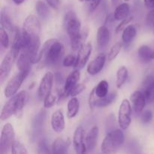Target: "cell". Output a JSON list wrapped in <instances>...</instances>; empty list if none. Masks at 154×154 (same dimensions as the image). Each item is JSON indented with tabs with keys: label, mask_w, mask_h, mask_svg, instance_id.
Returning a JSON list of instances; mask_svg holds the SVG:
<instances>
[{
	"label": "cell",
	"mask_w": 154,
	"mask_h": 154,
	"mask_svg": "<svg viewBox=\"0 0 154 154\" xmlns=\"http://www.w3.org/2000/svg\"><path fill=\"white\" fill-rule=\"evenodd\" d=\"M64 26L70 38L73 51H79L84 45L88 36V29L81 30V23L76 14L72 11L67 12L64 17Z\"/></svg>",
	"instance_id": "obj_1"
},
{
	"label": "cell",
	"mask_w": 154,
	"mask_h": 154,
	"mask_svg": "<svg viewBox=\"0 0 154 154\" xmlns=\"http://www.w3.org/2000/svg\"><path fill=\"white\" fill-rule=\"evenodd\" d=\"M41 54L42 56L41 62L43 66H55L61 61L64 56V45L57 39H49L42 46Z\"/></svg>",
	"instance_id": "obj_2"
},
{
	"label": "cell",
	"mask_w": 154,
	"mask_h": 154,
	"mask_svg": "<svg viewBox=\"0 0 154 154\" xmlns=\"http://www.w3.org/2000/svg\"><path fill=\"white\" fill-rule=\"evenodd\" d=\"M29 93L25 90L19 92L13 97L9 98L8 101L3 106L0 119L5 121L14 115H18L22 112L29 101Z\"/></svg>",
	"instance_id": "obj_3"
},
{
	"label": "cell",
	"mask_w": 154,
	"mask_h": 154,
	"mask_svg": "<svg viewBox=\"0 0 154 154\" xmlns=\"http://www.w3.org/2000/svg\"><path fill=\"white\" fill-rule=\"evenodd\" d=\"M125 135L122 129H115L108 132L101 144V150L103 154H116L123 146Z\"/></svg>",
	"instance_id": "obj_4"
},
{
	"label": "cell",
	"mask_w": 154,
	"mask_h": 154,
	"mask_svg": "<svg viewBox=\"0 0 154 154\" xmlns=\"http://www.w3.org/2000/svg\"><path fill=\"white\" fill-rule=\"evenodd\" d=\"M20 51L18 50L11 48L10 51L5 56L0 65V82L2 84L8 78L14 63L17 61V59L20 55Z\"/></svg>",
	"instance_id": "obj_5"
},
{
	"label": "cell",
	"mask_w": 154,
	"mask_h": 154,
	"mask_svg": "<svg viewBox=\"0 0 154 154\" xmlns=\"http://www.w3.org/2000/svg\"><path fill=\"white\" fill-rule=\"evenodd\" d=\"M15 132L14 126L7 123L3 126L0 137V154H8L15 140Z\"/></svg>",
	"instance_id": "obj_6"
},
{
	"label": "cell",
	"mask_w": 154,
	"mask_h": 154,
	"mask_svg": "<svg viewBox=\"0 0 154 154\" xmlns=\"http://www.w3.org/2000/svg\"><path fill=\"white\" fill-rule=\"evenodd\" d=\"M132 123V106L128 99H123L118 111V124L122 130H126Z\"/></svg>",
	"instance_id": "obj_7"
},
{
	"label": "cell",
	"mask_w": 154,
	"mask_h": 154,
	"mask_svg": "<svg viewBox=\"0 0 154 154\" xmlns=\"http://www.w3.org/2000/svg\"><path fill=\"white\" fill-rule=\"evenodd\" d=\"M28 75L29 73L27 72H20L19 73L16 74L13 78H11V80L8 82L5 87V96L7 98H11L15 96L17 93L18 90H20Z\"/></svg>",
	"instance_id": "obj_8"
},
{
	"label": "cell",
	"mask_w": 154,
	"mask_h": 154,
	"mask_svg": "<svg viewBox=\"0 0 154 154\" xmlns=\"http://www.w3.org/2000/svg\"><path fill=\"white\" fill-rule=\"evenodd\" d=\"M42 26L38 18L35 15L30 14L26 17L23 25L22 31L30 37H40Z\"/></svg>",
	"instance_id": "obj_9"
},
{
	"label": "cell",
	"mask_w": 154,
	"mask_h": 154,
	"mask_svg": "<svg viewBox=\"0 0 154 154\" xmlns=\"http://www.w3.org/2000/svg\"><path fill=\"white\" fill-rule=\"evenodd\" d=\"M54 75L51 72H48L42 77L38 89V97L41 101L45 100V98L51 93L54 84Z\"/></svg>",
	"instance_id": "obj_10"
},
{
	"label": "cell",
	"mask_w": 154,
	"mask_h": 154,
	"mask_svg": "<svg viewBox=\"0 0 154 154\" xmlns=\"http://www.w3.org/2000/svg\"><path fill=\"white\" fill-rule=\"evenodd\" d=\"M85 137V131L84 128L82 126L77 127L73 135V146L76 154L88 153Z\"/></svg>",
	"instance_id": "obj_11"
},
{
	"label": "cell",
	"mask_w": 154,
	"mask_h": 154,
	"mask_svg": "<svg viewBox=\"0 0 154 154\" xmlns=\"http://www.w3.org/2000/svg\"><path fill=\"white\" fill-rule=\"evenodd\" d=\"M80 78H81V73H80V71L78 70V69H75L73 72H72L68 75L66 81H65L64 88H63V93L59 94L60 98H66L68 96H69L70 93L73 90L74 87L77 84H78V82L80 81Z\"/></svg>",
	"instance_id": "obj_12"
},
{
	"label": "cell",
	"mask_w": 154,
	"mask_h": 154,
	"mask_svg": "<svg viewBox=\"0 0 154 154\" xmlns=\"http://www.w3.org/2000/svg\"><path fill=\"white\" fill-rule=\"evenodd\" d=\"M92 50H93V48H92L91 43L88 42V43L85 44L78 51V54L76 56V63L74 66L75 69L80 70L86 66L90 55H91Z\"/></svg>",
	"instance_id": "obj_13"
},
{
	"label": "cell",
	"mask_w": 154,
	"mask_h": 154,
	"mask_svg": "<svg viewBox=\"0 0 154 154\" xmlns=\"http://www.w3.org/2000/svg\"><path fill=\"white\" fill-rule=\"evenodd\" d=\"M107 57L105 54H100L92 60L87 67V72L89 75L94 76L100 73L105 65Z\"/></svg>",
	"instance_id": "obj_14"
},
{
	"label": "cell",
	"mask_w": 154,
	"mask_h": 154,
	"mask_svg": "<svg viewBox=\"0 0 154 154\" xmlns=\"http://www.w3.org/2000/svg\"><path fill=\"white\" fill-rule=\"evenodd\" d=\"M130 102L132 104V108L136 114L142 113L146 105V98L141 90H136L130 96Z\"/></svg>",
	"instance_id": "obj_15"
},
{
	"label": "cell",
	"mask_w": 154,
	"mask_h": 154,
	"mask_svg": "<svg viewBox=\"0 0 154 154\" xmlns=\"http://www.w3.org/2000/svg\"><path fill=\"white\" fill-rule=\"evenodd\" d=\"M51 127L57 133H61L66 127V121L63 111L61 110H57L53 113L51 116Z\"/></svg>",
	"instance_id": "obj_16"
},
{
	"label": "cell",
	"mask_w": 154,
	"mask_h": 154,
	"mask_svg": "<svg viewBox=\"0 0 154 154\" xmlns=\"http://www.w3.org/2000/svg\"><path fill=\"white\" fill-rule=\"evenodd\" d=\"M141 91L144 93L147 102L154 101V76L147 75L144 78Z\"/></svg>",
	"instance_id": "obj_17"
},
{
	"label": "cell",
	"mask_w": 154,
	"mask_h": 154,
	"mask_svg": "<svg viewBox=\"0 0 154 154\" xmlns=\"http://www.w3.org/2000/svg\"><path fill=\"white\" fill-rule=\"evenodd\" d=\"M110 38H111L110 31L105 26L99 27L96 33V42H97V46L100 49H103L108 46L110 42Z\"/></svg>",
	"instance_id": "obj_18"
},
{
	"label": "cell",
	"mask_w": 154,
	"mask_h": 154,
	"mask_svg": "<svg viewBox=\"0 0 154 154\" xmlns=\"http://www.w3.org/2000/svg\"><path fill=\"white\" fill-rule=\"evenodd\" d=\"M99 127L97 126H94L91 128L87 135L85 137L86 144H87V150L88 152L93 151L97 144L98 137H99Z\"/></svg>",
	"instance_id": "obj_19"
},
{
	"label": "cell",
	"mask_w": 154,
	"mask_h": 154,
	"mask_svg": "<svg viewBox=\"0 0 154 154\" xmlns=\"http://www.w3.org/2000/svg\"><path fill=\"white\" fill-rule=\"evenodd\" d=\"M138 55L144 63H149L154 60V45L141 46L138 50Z\"/></svg>",
	"instance_id": "obj_20"
},
{
	"label": "cell",
	"mask_w": 154,
	"mask_h": 154,
	"mask_svg": "<svg viewBox=\"0 0 154 154\" xmlns=\"http://www.w3.org/2000/svg\"><path fill=\"white\" fill-rule=\"evenodd\" d=\"M16 63L17 67L19 69L20 72L29 73L30 70L32 69V63H31L29 58V57L26 54L21 52L20 54V55L18 56L17 59Z\"/></svg>",
	"instance_id": "obj_21"
},
{
	"label": "cell",
	"mask_w": 154,
	"mask_h": 154,
	"mask_svg": "<svg viewBox=\"0 0 154 154\" xmlns=\"http://www.w3.org/2000/svg\"><path fill=\"white\" fill-rule=\"evenodd\" d=\"M130 7L126 2L121 3L116 7L114 12V18L116 20H123L129 17Z\"/></svg>",
	"instance_id": "obj_22"
},
{
	"label": "cell",
	"mask_w": 154,
	"mask_h": 154,
	"mask_svg": "<svg viewBox=\"0 0 154 154\" xmlns=\"http://www.w3.org/2000/svg\"><path fill=\"white\" fill-rule=\"evenodd\" d=\"M69 145V144L63 138H57L51 147V154H67Z\"/></svg>",
	"instance_id": "obj_23"
},
{
	"label": "cell",
	"mask_w": 154,
	"mask_h": 154,
	"mask_svg": "<svg viewBox=\"0 0 154 154\" xmlns=\"http://www.w3.org/2000/svg\"><path fill=\"white\" fill-rule=\"evenodd\" d=\"M80 110V102L76 97H72L68 102L67 117L69 119L74 118L78 115Z\"/></svg>",
	"instance_id": "obj_24"
},
{
	"label": "cell",
	"mask_w": 154,
	"mask_h": 154,
	"mask_svg": "<svg viewBox=\"0 0 154 154\" xmlns=\"http://www.w3.org/2000/svg\"><path fill=\"white\" fill-rule=\"evenodd\" d=\"M137 35V29L134 25L128 26L122 33V41L125 44H129L134 40Z\"/></svg>",
	"instance_id": "obj_25"
},
{
	"label": "cell",
	"mask_w": 154,
	"mask_h": 154,
	"mask_svg": "<svg viewBox=\"0 0 154 154\" xmlns=\"http://www.w3.org/2000/svg\"><path fill=\"white\" fill-rule=\"evenodd\" d=\"M0 21H1V27L5 29L7 32L14 33L16 27L14 26L13 23L11 22L10 17L6 11L2 9L1 11V17H0Z\"/></svg>",
	"instance_id": "obj_26"
},
{
	"label": "cell",
	"mask_w": 154,
	"mask_h": 154,
	"mask_svg": "<svg viewBox=\"0 0 154 154\" xmlns=\"http://www.w3.org/2000/svg\"><path fill=\"white\" fill-rule=\"evenodd\" d=\"M95 94L97 99H103L108 95V90H109V84L108 81L105 80H102L96 87H94Z\"/></svg>",
	"instance_id": "obj_27"
},
{
	"label": "cell",
	"mask_w": 154,
	"mask_h": 154,
	"mask_svg": "<svg viewBox=\"0 0 154 154\" xmlns=\"http://www.w3.org/2000/svg\"><path fill=\"white\" fill-rule=\"evenodd\" d=\"M128 78V69L126 66H121L117 72L116 86L118 89L121 88L126 83Z\"/></svg>",
	"instance_id": "obj_28"
},
{
	"label": "cell",
	"mask_w": 154,
	"mask_h": 154,
	"mask_svg": "<svg viewBox=\"0 0 154 154\" xmlns=\"http://www.w3.org/2000/svg\"><path fill=\"white\" fill-rule=\"evenodd\" d=\"M35 11L38 15L42 19H46L48 17L50 14V9L48 5L42 0H38L35 4Z\"/></svg>",
	"instance_id": "obj_29"
},
{
	"label": "cell",
	"mask_w": 154,
	"mask_h": 154,
	"mask_svg": "<svg viewBox=\"0 0 154 154\" xmlns=\"http://www.w3.org/2000/svg\"><path fill=\"white\" fill-rule=\"evenodd\" d=\"M117 96V92H112L110 94H108L106 97L103 99H97L96 102V107L98 108H105L111 105V103L114 102Z\"/></svg>",
	"instance_id": "obj_30"
},
{
	"label": "cell",
	"mask_w": 154,
	"mask_h": 154,
	"mask_svg": "<svg viewBox=\"0 0 154 154\" xmlns=\"http://www.w3.org/2000/svg\"><path fill=\"white\" fill-rule=\"evenodd\" d=\"M122 47H123V44L121 42H117L113 45L112 48L110 49L109 52H108V56H107V59H108V61H112L118 56L120 51H121Z\"/></svg>",
	"instance_id": "obj_31"
},
{
	"label": "cell",
	"mask_w": 154,
	"mask_h": 154,
	"mask_svg": "<svg viewBox=\"0 0 154 154\" xmlns=\"http://www.w3.org/2000/svg\"><path fill=\"white\" fill-rule=\"evenodd\" d=\"M11 154H28V151L26 147L22 143L15 141L11 146Z\"/></svg>",
	"instance_id": "obj_32"
},
{
	"label": "cell",
	"mask_w": 154,
	"mask_h": 154,
	"mask_svg": "<svg viewBox=\"0 0 154 154\" xmlns=\"http://www.w3.org/2000/svg\"><path fill=\"white\" fill-rule=\"evenodd\" d=\"M37 154H51V150L46 139L40 140L37 145Z\"/></svg>",
	"instance_id": "obj_33"
},
{
	"label": "cell",
	"mask_w": 154,
	"mask_h": 154,
	"mask_svg": "<svg viewBox=\"0 0 154 154\" xmlns=\"http://www.w3.org/2000/svg\"><path fill=\"white\" fill-rule=\"evenodd\" d=\"M0 43L2 47L5 49H8L10 45V38L8 32L2 27L0 29Z\"/></svg>",
	"instance_id": "obj_34"
},
{
	"label": "cell",
	"mask_w": 154,
	"mask_h": 154,
	"mask_svg": "<svg viewBox=\"0 0 154 154\" xmlns=\"http://www.w3.org/2000/svg\"><path fill=\"white\" fill-rule=\"evenodd\" d=\"M57 96H55L54 93L51 92L48 96L44 100V107L45 108H51L55 105L56 102H57Z\"/></svg>",
	"instance_id": "obj_35"
},
{
	"label": "cell",
	"mask_w": 154,
	"mask_h": 154,
	"mask_svg": "<svg viewBox=\"0 0 154 154\" xmlns=\"http://www.w3.org/2000/svg\"><path fill=\"white\" fill-rule=\"evenodd\" d=\"M76 63V56L73 54H68L63 60V65L64 67H72L75 66Z\"/></svg>",
	"instance_id": "obj_36"
},
{
	"label": "cell",
	"mask_w": 154,
	"mask_h": 154,
	"mask_svg": "<svg viewBox=\"0 0 154 154\" xmlns=\"http://www.w3.org/2000/svg\"><path fill=\"white\" fill-rule=\"evenodd\" d=\"M81 1L85 3L89 11L93 12L97 8L102 0H81Z\"/></svg>",
	"instance_id": "obj_37"
},
{
	"label": "cell",
	"mask_w": 154,
	"mask_h": 154,
	"mask_svg": "<svg viewBox=\"0 0 154 154\" xmlns=\"http://www.w3.org/2000/svg\"><path fill=\"white\" fill-rule=\"evenodd\" d=\"M132 20H133V17L129 16V17H127L126 19L122 20L121 22H120V23L117 25V26L116 27L115 32L119 33V32H120L121 31H123V30L125 29V28L129 26V23H131V21H132Z\"/></svg>",
	"instance_id": "obj_38"
},
{
	"label": "cell",
	"mask_w": 154,
	"mask_h": 154,
	"mask_svg": "<svg viewBox=\"0 0 154 154\" xmlns=\"http://www.w3.org/2000/svg\"><path fill=\"white\" fill-rule=\"evenodd\" d=\"M86 89V85L84 84H78L74 87L73 90L70 93L69 96L72 97H76L79 94H81L83 91H84Z\"/></svg>",
	"instance_id": "obj_39"
},
{
	"label": "cell",
	"mask_w": 154,
	"mask_h": 154,
	"mask_svg": "<svg viewBox=\"0 0 154 154\" xmlns=\"http://www.w3.org/2000/svg\"><path fill=\"white\" fill-rule=\"evenodd\" d=\"M153 113L150 111H145L144 112H142L141 116V121L144 123H148L153 119Z\"/></svg>",
	"instance_id": "obj_40"
},
{
	"label": "cell",
	"mask_w": 154,
	"mask_h": 154,
	"mask_svg": "<svg viewBox=\"0 0 154 154\" xmlns=\"http://www.w3.org/2000/svg\"><path fill=\"white\" fill-rule=\"evenodd\" d=\"M97 97L96 96L95 94V90L94 88L92 90V91L90 92V96H89V106L91 110H93V108H96V102Z\"/></svg>",
	"instance_id": "obj_41"
},
{
	"label": "cell",
	"mask_w": 154,
	"mask_h": 154,
	"mask_svg": "<svg viewBox=\"0 0 154 154\" xmlns=\"http://www.w3.org/2000/svg\"><path fill=\"white\" fill-rule=\"evenodd\" d=\"M46 2L54 9H58L60 7V0H46Z\"/></svg>",
	"instance_id": "obj_42"
},
{
	"label": "cell",
	"mask_w": 154,
	"mask_h": 154,
	"mask_svg": "<svg viewBox=\"0 0 154 154\" xmlns=\"http://www.w3.org/2000/svg\"><path fill=\"white\" fill-rule=\"evenodd\" d=\"M146 20L148 24H153L154 23V9H152L149 11V13L147 14V17H146Z\"/></svg>",
	"instance_id": "obj_43"
},
{
	"label": "cell",
	"mask_w": 154,
	"mask_h": 154,
	"mask_svg": "<svg viewBox=\"0 0 154 154\" xmlns=\"http://www.w3.org/2000/svg\"><path fill=\"white\" fill-rule=\"evenodd\" d=\"M144 4L147 8L154 9V0H144Z\"/></svg>",
	"instance_id": "obj_44"
},
{
	"label": "cell",
	"mask_w": 154,
	"mask_h": 154,
	"mask_svg": "<svg viewBox=\"0 0 154 154\" xmlns=\"http://www.w3.org/2000/svg\"><path fill=\"white\" fill-rule=\"evenodd\" d=\"M25 1L26 0H12V2H13L15 5H17L23 4Z\"/></svg>",
	"instance_id": "obj_45"
},
{
	"label": "cell",
	"mask_w": 154,
	"mask_h": 154,
	"mask_svg": "<svg viewBox=\"0 0 154 154\" xmlns=\"http://www.w3.org/2000/svg\"><path fill=\"white\" fill-rule=\"evenodd\" d=\"M111 4H112L113 6H116L119 3L120 0H111Z\"/></svg>",
	"instance_id": "obj_46"
},
{
	"label": "cell",
	"mask_w": 154,
	"mask_h": 154,
	"mask_svg": "<svg viewBox=\"0 0 154 154\" xmlns=\"http://www.w3.org/2000/svg\"><path fill=\"white\" fill-rule=\"evenodd\" d=\"M125 2H129V1H130V0H124Z\"/></svg>",
	"instance_id": "obj_47"
},
{
	"label": "cell",
	"mask_w": 154,
	"mask_h": 154,
	"mask_svg": "<svg viewBox=\"0 0 154 154\" xmlns=\"http://www.w3.org/2000/svg\"><path fill=\"white\" fill-rule=\"evenodd\" d=\"M153 27H154V23H153Z\"/></svg>",
	"instance_id": "obj_48"
}]
</instances>
